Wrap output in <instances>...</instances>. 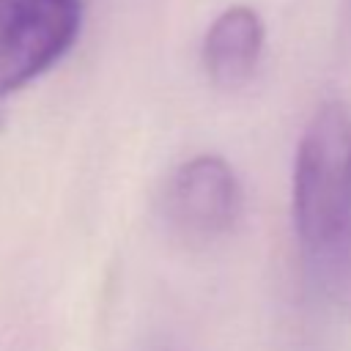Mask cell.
<instances>
[{
	"mask_svg": "<svg viewBox=\"0 0 351 351\" xmlns=\"http://www.w3.org/2000/svg\"><path fill=\"white\" fill-rule=\"evenodd\" d=\"M241 208V189L233 167L203 154L184 162L167 186V211L173 222L189 236L225 233Z\"/></svg>",
	"mask_w": 351,
	"mask_h": 351,
	"instance_id": "3",
	"label": "cell"
},
{
	"mask_svg": "<svg viewBox=\"0 0 351 351\" xmlns=\"http://www.w3.org/2000/svg\"><path fill=\"white\" fill-rule=\"evenodd\" d=\"M263 52V22L247 5L225 8L208 27L203 41V66L214 85H244Z\"/></svg>",
	"mask_w": 351,
	"mask_h": 351,
	"instance_id": "4",
	"label": "cell"
},
{
	"mask_svg": "<svg viewBox=\"0 0 351 351\" xmlns=\"http://www.w3.org/2000/svg\"><path fill=\"white\" fill-rule=\"evenodd\" d=\"M80 0H0V99L52 69L77 41Z\"/></svg>",
	"mask_w": 351,
	"mask_h": 351,
	"instance_id": "2",
	"label": "cell"
},
{
	"mask_svg": "<svg viewBox=\"0 0 351 351\" xmlns=\"http://www.w3.org/2000/svg\"><path fill=\"white\" fill-rule=\"evenodd\" d=\"M293 225L315 255L351 244V110L343 101L321 104L299 140Z\"/></svg>",
	"mask_w": 351,
	"mask_h": 351,
	"instance_id": "1",
	"label": "cell"
}]
</instances>
